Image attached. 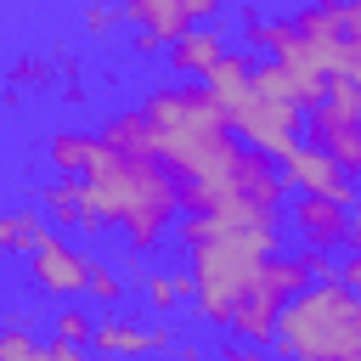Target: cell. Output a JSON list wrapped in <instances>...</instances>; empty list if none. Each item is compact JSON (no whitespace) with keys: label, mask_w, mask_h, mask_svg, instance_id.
I'll list each match as a JSON object with an SVG mask.
<instances>
[{"label":"cell","mask_w":361,"mask_h":361,"mask_svg":"<svg viewBox=\"0 0 361 361\" xmlns=\"http://www.w3.org/2000/svg\"><path fill=\"white\" fill-rule=\"evenodd\" d=\"M220 51H226V34L209 28V23H192L175 45H164V62H169L175 79H203V73L220 62Z\"/></svg>","instance_id":"obj_10"},{"label":"cell","mask_w":361,"mask_h":361,"mask_svg":"<svg viewBox=\"0 0 361 361\" xmlns=\"http://www.w3.org/2000/svg\"><path fill=\"white\" fill-rule=\"evenodd\" d=\"M90 350L96 355H118V361H152V355H169L175 350V327L169 322H141V316H124V310H102L96 327H90Z\"/></svg>","instance_id":"obj_5"},{"label":"cell","mask_w":361,"mask_h":361,"mask_svg":"<svg viewBox=\"0 0 361 361\" xmlns=\"http://www.w3.org/2000/svg\"><path fill=\"white\" fill-rule=\"evenodd\" d=\"M79 175H56V180H45V226H68V231H79Z\"/></svg>","instance_id":"obj_19"},{"label":"cell","mask_w":361,"mask_h":361,"mask_svg":"<svg viewBox=\"0 0 361 361\" xmlns=\"http://www.w3.org/2000/svg\"><path fill=\"white\" fill-rule=\"evenodd\" d=\"M90 152H96V135H90V130H56V135L45 141V158H51L56 175H79V169L90 164Z\"/></svg>","instance_id":"obj_17"},{"label":"cell","mask_w":361,"mask_h":361,"mask_svg":"<svg viewBox=\"0 0 361 361\" xmlns=\"http://www.w3.org/2000/svg\"><path fill=\"white\" fill-rule=\"evenodd\" d=\"M276 310H282V293H276V288H271V276H265V282H259V288L243 299V310L231 316V327H226V333H231L237 344H271Z\"/></svg>","instance_id":"obj_13"},{"label":"cell","mask_w":361,"mask_h":361,"mask_svg":"<svg viewBox=\"0 0 361 361\" xmlns=\"http://www.w3.org/2000/svg\"><path fill=\"white\" fill-rule=\"evenodd\" d=\"M344 34L361 39V0H344Z\"/></svg>","instance_id":"obj_32"},{"label":"cell","mask_w":361,"mask_h":361,"mask_svg":"<svg viewBox=\"0 0 361 361\" xmlns=\"http://www.w3.org/2000/svg\"><path fill=\"white\" fill-rule=\"evenodd\" d=\"M85 293H90L102 310H118V305H124V293H130V282H124V276H118L107 259H96V265H90V282H85Z\"/></svg>","instance_id":"obj_20"},{"label":"cell","mask_w":361,"mask_h":361,"mask_svg":"<svg viewBox=\"0 0 361 361\" xmlns=\"http://www.w3.org/2000/svg\"><path fill=\"white\" fill-rule=\"evenodd\" d=\"M288 226H293V237H299V248H344V203H333V197H310V192H299L293 203H288Z\"/></svg>","instance_id":"obj_9"},{"label":"cell","mask_w":361,"mask_h":361,"mask_svg":"<svg viewBox=\"0 0 361 361\" xmlns=\"http://www.w3.org/2000/svg\"><path fill=\"white\" fill-rule=\"evenodd\" d=\"M90 327H96V316L85 310V305H62L56 316H51V338H73V344H90Z\"/></svg>","instance_id":"obj_23"},{"label":"cell","mask_w":361,"mask_h":361,"mask_svg":"<svg viewBox=\"0 0 361 361\" xmlns=\"http://www.w3.org/2000/svg\"><path fill=\"white\" fill-rule=\"evenodd\" d=\"M113 28H118V6H113V0H85V34L107 39Z\"/></svg>","instance_id":"obj_25"},{"label":"cell","mask_w":361,"mask_h":361,"mask_svg":"<svg viewBox=\"0 0 361 361\" xmlns=\"http://www.w3.org/2000/svg\"><path fill=\"white\" fill-rule=\"evenodd\" d=\"M338 73H350V79L361 85V39H355V34L338 39Z\"/></svg>","instance_id":"obj_29"},{"label":"cell","mask_w":361,"mask_h":361,"mask_svg":"<svg viewBox=\"0 0 361 361\" xmlns=\"http://www.w3.org/2000/svg\"><path fill=\"white\" fill-rule=\"evenodd\" d=\"M102 361H118V355H102Z\"/></svg>","instance_id":"obj_34"},{"label":"cell","mask_w":361,"mask_h":361,"mask_svg":"<svg viewBox=\"0 0 361 361\" xmlns=\"http://www.w3.org/2000/svg\"><path fill=\"white\" fill-rule=\"evenodd\" d=\"M254 90L259 96H276V102H299V85H293V73L282 68V62H254Z\"/></svg>","instance_id":"obj_22"},{"label":"cell","mask_w":361,"mask_h":361,"mask_svg":"<svg viewBox=\"0 0 361 361\" xmlns=\"http://www.w3.org/2000/svg\"><path fill=\"white\" fill-rule=\"evenodd\" d=\"M203 90L231 113V107L254 90V56H248V51H220V62L203 73Z\"/></svg>","instance_id":"obj_14"},{"label":"cell","mask_w":361,"mask_h":361,"mask_svg":"<svg viewBox=\"0 0 361 361\" xmlns=\"http://www.w3.org/2000/svg\"><path fill=\"white\" fill-rule=\"evenodd\" d=\"M231 192H237V197H254V203H265V209H282V197H288L276 158H265V152H254V147H243V152H237Z\"/></svg>","instance_id":"obj_11"},{"label":"cell","mask_w":361,"mask_h":361,"mask_svg":"<svg viewBox=\"0 0 361 361\" xmlns=\"http://www.w3.org/2000/svg\"><path fill=\"white\" fill-rule=\"evenodd\" d=\"M276 169H282V186H288V192L333 197V203H344V209H350V203L361 197L355 175H350V169H338V164H333V158H327V152H322L316 141H299V147H293V152H288V158H282Z\"/></svg>","instance_id":"obj_7"},{"label":"cell","mask_w":361,"mask_h":361,"mask_svg":"<svg viewBox=\"0 0 361 361\" xmlns=\"http://www.w3.org/2000/svg\"><path fill=\"white\" fill-rule=\"evenodd\" d=\"M0 361H45V344L34 338L28 322H6L0 327Z\"/></svg>","instance_id":"obj_21"},{"label":"cell","mask_w":361,"mask_h":361,"mask_svg":"<svg viewBox=\"0 0 361 361\" xmlns=\"http://www.w3.org/2000/svg\"><path fill=\"white\" fill-rule=\"evenodd\" d=\"M45 361H102L90 344H73V338H45Z\"/></svg>","instance_id":"obj_27"},{"label":"cell","mask_w":361,"mask_h":361,"mask_svg":"<svg viewBox=\"0 0 361 361\" xmlns=\"http://www.w3.org/2000/svg\"><path fill=\"white\" fill-rule=\"evenodd\" d=\"M141 299L158 322H169L180 305H192V276L186 271H147L141 276Z\"/></svg>","instance_id":"obj_15"},{"label":"cell","mask_w":361,"mask_h":361,"mask_svg":"<svg viewBox=\"0 0 361 361\" xmlns=\"http://www.w3.org/2000/svg\"><path fill=\"white\" fill-rule=\"evenodd\" d=\"M90 265H96V259H90L85 248H73L56 226H45L39 243L28 248V288L45 293V299H79L85 282H90Z\"/></svg>","instance_id":"obj_4"},{"label":"cell","mask_w":361,"mask_h":361,"mask_svg":"<svg viewBox=\"0 0 361 361\" xmlns=\"http://www.w3.org/2000/svg\"><path fill=\"white\" fill-rule=\"evenodd\" d=\"M11 85H51V62L45 56H23L17 73H11Z\"/></svg>","instance_id":"obj_28"},{"label":"cell","mask_w":361,"mask_h":361,"mask_svg":"<svg viewBox=\"0 0 361 361\" xmlns=\"http://www.w3.org/2000/svg\"><path fill=\"white\" fill-rule=\"evenodd\" d=\"M79 231H118L124 237V254H152L175 214H180V192H175V175L152 158V152H118V147H102L90 152V164L79 169Z\"/></svg>","instance_id":"obj_1"},{"label":"cell","mask_w":361,"mask_h":361,"mask_svg":"<svg viewBox=\"0 0 361 361\" xmlns=\"http://www.w3.org/2000/svg\"><path fill=\"white\" fill-rule=\"evenodd\" d=\"M293 28L310 39V45H322V62H327V73H338V39H344V0H305L299 11H293Z\"/></svg>","instance_id":"obj_12"},{"label":"cell","mask_w":361,"mask_h":361,"mask_svg":"<svg viewBox=\"0 0 361 361\" xmlns=\"http://www.w3.org/2000/svg\"><path fill=\"white\" fill-rule=\"evenodd\" d=\"M45 231L39 209H0V254H28Z\"/></svg>","instance_id":"obj_18"},{"label":"cell","mask_w":361,"mask_h":361,"mask_svg":"<svg viewBox=\"0 0 361 361\" xmlns=\"http://www.w3.org/2000/svg\"><path fill=\"white\" fill-rule=\"evenodd\" d=\"M344 248H350V254H361V197L344 209Z\"/></svg>","instance_id":"obj_31"},{"label":"cell","mask_w":361,"mask_h":361,"mask_svg":"<svg viewBox=\"0 0 361 361\" xmlns=\"http://www.w3.org/2000/svg\"><path fill=\"white\" fill-rule=\"evenodd\" d=\"M265 350L276 361H361V299L338 282L288 293Z\"/></svg>","instance_id":"obj_2"},{"label":"cell","mask_w":361,"mask_h":361,"mask_svg":"<svg viewBox=\"0 0 361 361\" xmlns=\"http://www.w3.org/2000/svg\"><path fill=\"white\" fill-rule=\"evenodd\" d=\"M214 361H276V355H271L265 344H237L231 333H220V355H214Z\"/></svg>","instance_id":"obj_26"},{"label":"cell","mask_w":361,"mask_h":361,"mask_svg":"<svg viewBox=\"0 0 361 361\" xmlns=\"http://www.w3.org/2000/svg\"><path fill=\"white\" fill-rule=\"evenodd\" d=\"M96 141L102 147H118V152H152V124H147L141 107H118L113 118H102Z\"/></svg>","instance_id":"obj_16"},{"label":"cell","mask_w":361,"mask_h":361,"mask_svg":"<svg viewBox=\"0 0 361 361\" xmlns=\"http://www.w3.org/2000/svg\"><path fill=\"white\" fill-rule=\"evenodd\" d=\"M118 23H130L135 34H152L158 45H175L192 23H214L226 0H113Z\"/></svg>","instance_id":"obj_6"},{"label":"cell","mask_w":361,"mask_h":361,"mask_svg":"<svg viewBox=\"0 0 361 361\" xmlns=\"http://www.w3.org/2000/svg\"><path fill=\"white\" fill-rule=\"evenodd\" d=\"M322 102H333L338 113H350L355 124H361V85L350 79V73H327V96Z\"/></svg>","instance_id":"obj_24"},{"label":"cell","mask_w":361,"mask_h":361,"mask_svg":"<svg viewBox=\"0 0 361 361\" xmlns=\"http://www.w3.org/2000/svg\"><path fill=\"white\" fill-rule=\"evenodd\" d=\"M169 355H175V361H214V355L197 350V344H180V350H169Z\"/></svg>","instance_id":"obj_33"},{"label":"cell","mask_w":361,"mask_h":361,"mask_svg":"<svg viewBox=\"0 0 361 361\" xmlns=\"http://www.w3.org/2000/svg\"><path fill=\"white\" fill-rule=\"evenodd\" d=\"M333 282H338V288H350V293L361 299V254H350L344 265H333Z\"/></svg>","instance_id":"obj_30"},{"label":"cell","mask_w":361,"mask_h":361,"mask_svg":"<svg viewBox=\"0 0 361 361\" xmlns=\"http://www.w3.org/2000/svg\"><path fill=\"white\" fill-rule=\"evenodd\" d=\"M231 135L243 141V147H254V152H265V158H288L293 147H299V135H305V107L299 102H276V96H259V90H248L231 113Z\"/></svg>","instance_id":"obj_3"},{"label":"cell","mask_w":361,"mask_h":361,"mask_svg":"<svg viewBox=\"0 0 361 361\" xmlns=\"http://www.w3.org/2000/svg\"><path fill=\"white\" fill-rule=\"evenodd\" d=\"M305 135H310L338 169L361 175V124H355L350 113H338L333 102H316V107H305Z\"/></svg>","instance_id":"obj_8"}]
</instances>
